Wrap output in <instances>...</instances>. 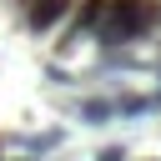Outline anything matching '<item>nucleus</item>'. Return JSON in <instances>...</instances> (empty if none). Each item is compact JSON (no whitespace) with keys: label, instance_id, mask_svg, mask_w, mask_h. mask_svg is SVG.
<instances>
[{"label":"nucleus","instance_id":"nucleus-4","mask_svg":"<svg viewBox=\"0 0 161 161\" xmlns=\"http://www.w3.org/2000/svg\"><path fill=\"white\" fill-rule=\"evenodd\" d=\"M80 116H86L91 126H106V121L116 116V106H111V101H80Z\"/></svg>","mask_w":161,"mask_h":161},{"label":"nucleus","instance_id":"nucleus-5","mask_svg":"<svg viewBox=\"0 0 161 161\" xmlns=\"http://www.w3.org/2000/svg\"><path fill=\"white\" fill-rule=\"evenodd\" d=\"M96 161H126V151H121V146H106V151H101Z\"/></svg>","mask_w":161,"mask_h":161},{"label":"nucleus","instance_id":"nucleus-7","mask_svg":"<svg viewBox=\"0 0 161 161\" xmlns=\"http://www.w3.org/2000/svg\"><path fill=\"white\" fill-rule=\"evenodd\" d=\"M0 161H5V156H0Z\"/></svg>","mask_w":161,"mask_h":161},{"label":"nucleus","instance_id":"nucleus-6","mask_svg":"<svg viewBox=\"0 0 161 161\" xmlns=\"http://www.w3.org/2000/svg\"><path fill=\"white\" fill-rule=\"evenodd\" d=\"M25 5H35V0H15V10H25Z\"/></svg>","mask_w":161,"mask_h":161},{"label":"nucleus","instance_id":"nucleus-3","mask_svg":"<svg viewBox=\"0 0 161 161\" xmlns=\"http://www.w3.org/2000/svg\"><path fill=\"white\" fill-rule=\"evenodd\" d=\"M111 106H116V116H146V111H156L151 96H121V101H111Z\"/></svg>","mask_w":161,"mask_h":161},{"label":"nucleus","instance_id":"nucleus-2","mask_svg":"<svg viewBox=\"0 0 161 161\" xmlns=\"http://www.w3.org/2000/svg\"><path fill=\"white\" fill-rule=\"evenodd\" d=\"M70 10H75V0H35V5H25V10H20V20H25V30H30V35H45V30L65 25V20H70Z\"/></svg>","mask_w":161,"mask_h":161},{"label":"nucleus","instance_id":"nucleus-1","mask_svg":"<svg viewBox=\"0 0 161 161\" xmlns=\"http://www.w3.org/2000/svg\"><path fill=\"white\" fill-rule=\"evenodd\" d=\"M161 30V0H106L91 35L101 45H131Z\"/></svg>","mask_w":161,"mask_h":161}]
</instances>
